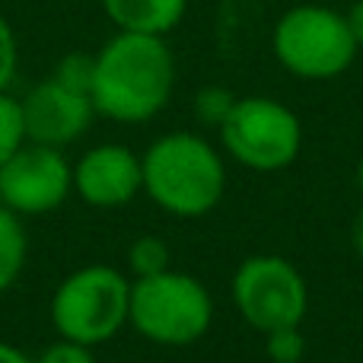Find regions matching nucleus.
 <instances>
[{
    "label": "nucleus",
    "instance_id": "0eeeda50",
    "mask_svg": "<svg viewBox=\"0 0 363 363\" xmlns=\"http://www.w3.org/2000/svg\"><path fill=\"white\" fill-rule=\"evenodd\" d=\"M236 309L255 332L300 328L309 309V287L294 262L281 255H252L233 274Z\"/></svg>",
    "mask_w": 363,
    "mask_h": 363
},
{
    "label": "nucleus",
    "instance_id": "ddd939ff",
    "mask_svg": "<svg viewBox=\"0 0 363 363\" xmlns=\"http://www.w3.org/2000/svg\"><path fill=\"white\" fill-rule=\"evenodd\" d=\"M26 144H29V138H26L23 102L10 93H0V166Z\"/></svg>",
    "mask_w": 363,
    "mask_h": 363
},
{
    "label": "nucleus",
    "instance_id": "f03ea898",
    "mask_svg": "<svg viewBox=\"0 0 363 363\" xmlns=\"http://www.w3.org/2000/svg\"><path fill=\"white\" fill-rule=\"evenodd\" d=\"M140 166H144V191L172 217H204L223 198L226 166L213 144H207L201 134H163L147 147Z\"/></svg>",
    "mask_w": 363,
    "mask_h": 363
},
{
    "label": "nucleus",
    "instance_id": "2eb2a0df",
    "mask_svg": "<svg viewBox=\"0 0 363 363\" xmlns=\"http://www.w3.org/2000/svg\"><path fill=\"white\" fill-rule=\"evenodd\" d=\"M93 70H96V55H83V51H70L57 61V67L51 70L55 80H61L64 86L80 89V93H93Z\"/></svg>",
    "mask_w": 363,
    "mask_h": 363
},
{
    "label": "nucleus",
    "instance_id": "dca6fc26",
    "mask_svg": "<svg viewBox=\"0 0 363 363\" xmlns=\"http://www.w3.org/2000/svg\"><path fill=\"white\" fill-rule=\"evenodd\" d=\"M233 106H236V96L223 86H204L198 96H194V112H198V118L204 121V125H213V128L223 125Z\"/></svg>",
    "mask_w": 363,
    "mask_h": 363
},
{
    "label": "nucleus",
    "instance_id": "6e6552de",
    "mask_svg": "<svg viewBox=\"0 0 363 363\" xmlns=\"http://www.w3.org/2000/svg\"><path fill=\"white\" fill-rule=\"evenodd\" d=\"M74 191V166L57 147L26 144L0 166V204L19 217H42Z\"/></svg>",
    "mask_w": 363,
    "mask_h": 363
},
{
    "label": "nucleus",
    "instance_id": "a211bd4d",
    "mask_svg": "<svg viewBox=\"0 0 363 363\" xmlns=\"http://www.w3.org/2000/svg\"><path fill=\"white\" fill-rule=\"evenodd\" d=\"M264 338H268V357L274 363H300L306 354V341H303L300 328H281V332H271Z\"/></svg>",
    "mask_w": 363,
    "mask_h": 363
},
{
    "label": "nucleus",
    "instance_id": "f257e3e1",
    "mask_svg": "<svg viewBox=\"0 0 363 363\" xmlns=\"http://www.w3.org/2000/svg\"><path fill=\"white\" fill-rule=\"evenodd\" d=\"M176 89V57L163 35L115 32L96 51L93 106L118 125H144L157 118Z\"/></svg>",
    "mask_w": 363,
    "mask_h": 363
},
{
    "label": "nucleus",
    "instance_id": "7ed1b4c3",
    "mask_svg": "<svg viewBox=\"0 0 363 363\" xmlns=\"http://www.w3.org/2000/svg\"><path fill=\"white\" fill-rule=\"evenodd\" d=\"M271 51L277 64L300 80H335L351 67L360 48L338 6L306 0L274 23Z\"/></svg>",
    "mask_w": 363,
    "mask_h": 363
},
{
    "label": "nucleus",
    "instance_id": "f3484780",
    "mask_svg": "<svg viewBox=\"0 0 363 363\" xmlns=\"http://www.w3.org/2000/svg\"><path fill=\"white\" fill-rule=\"evenodd\" d=\"M19 67V42L10 19L0 13V93H10V83L16 80Z\"/></svg>",
    "mask_w": 363,
    "mask_h": 363
},
{
    "label": "nucleus",
    "instance_id": "6ab92c4d",
    "mask_svg": "<svg viewBox=\"0 0 363 363\" xmlns=\"http://www.w3.org/2000/svg\"><path fill=\"white\" fill-rule=\"evenodd\" d=\"M35 363H96V357H93V347L61 338L57 345L45 347L42 357H38Z\"/></svg>",
    "mask_w": 363,
    "mask_h": 363
},
{
    "label": "nucleus",
    "instance_id": "9d476101",
    "mask_svg": "<svg viewBox=\"0 0 363 363\" xmlns=\"http://www.w3.org/2000/svg\"><path fill=\"white\" fill-rule=\"evenodd\" d=\"M74 191L89 207H125L144 191L140 157L125 144H99L74 166Z\"/></svg>",
    "mask_w": 363,
    "mask_h": 363
},
{
    "label": "nucleus",
    "instance_id": "412c9836",
    "mask_svg": "<svg viewBox=\"0 0 363 363\" xmlns=\"http://www.w3.org/2000/svg\"><path fill=\"white\" fill-rule=\"evenodd\" d=\"M0 363H35V360H29L19 347L4 345V341H0Z\"/></svg>",
    "mask_w": 363,
    "mask_h": 363
},
{
    "label": "nucleus",
    "instance_id": "aec40b11",
    "mask_svg": "<svg viewBox=\"0 0 363 363\" xmlns=\"http://www.w3.org/2000/svg\"><path fill=\"white\" fill-rule=\"evenodd\" d=\"M345 19L351 26V35L357 42V48H363V0H354L351 6L345 10Z\"/></svg>",
    "mask_w": 363,
    "mask_h": 363
},
{
    "label": "nucleus",
    "instance_id": "423d86ee",
    "mask_svg": "<svg viewBox=\"0 0 363 363\" xmlns=\"http://www.w3.org/2000/svg\"><path fill=\"white\" fill-rule=\"evenodd\" d=\"M223 150L252 172H281L300 157L303 125L271 96H242L217 128Z\"/></svg>",
    "mask_w": 363,
    "mask_h": 363
},
{
    "label": "nucleus",
    "instance_id": "4be33fe9",
    "mask_svg": "<svg viewBox=\"0 0 363 363\" xmlns=\"http://www.w3.org/2000/svg\"><path fill=\"white\" fill-rule=\"evenodd\" d=\"M319 4H338V0H319Z\"/></svg>",
    "mask_w": 363,
    "mask_h": 363
},
{
    "label": "nucleus",
    "instance_id": "4468645a",
    "mask_svg": "<svg viewBox=\"0 0 363 363\" xmlns=\"http://www.w3.org/2000/svg\"><path fill=\"white\" fill-rule=\"evenodd\" d=\"M128 264L138 277H150L160 274V271H169L172 255H169V245L157 236H140L138 242L128 249Z\"/></svg>",
    "mask_w": 363,
    "mask_h": 363
},
{
    "label": "nucleus",
    "instance_id": "9b49d317",
    "mask_svg": "<svg viewBox=\"0 0 363 363\" xmlns=\"http://www.w3.org/2000/svg\"><path fill=\"white\" fill-rule=\"evenodd\" d=\"M102 10L118 32L166 38L185 19L188 0H102Z\"/></svg>",
    "mask_w": 363,
    "mask_h": 363
},
{
    "label": "nucleus",
    "instance_id": "f8f14e48",
    "mask_svg": "<svg viewBox=\"0 0 363 363\" xmlns=\"http://www.w3.org/2000/svg\"><path fill=\"white\" fill-rule=\"evenodd\" d=\"M26 255H29V239L23 230V217L0 204V294L19 281Z\"/></svg>",
    "mask_w": 363,
    "mask_h": 363
},
{
    "label": "nucleus",
    "instance_id": "39448f33",
    "mask_svg": "<svg viewBox=\"0 0 363 363\" xmlns=\"http://www.w3.org/2000/svg\"><path fill=\"white\" fill-rule=\"evenodd\" d=\"M131 315V284L121 271L106 264H86L64 277L51 296V322L64 341L106 345Z\"/></svg>",
    "mask_w": 363,
    "mask_h": 363
},
{
    "label": "nucleus",
    "instance_id": "1a4fd4ad",
    "mask_svg": "<svg viewBox=\"0 0 363 363\" xmlns=\"http://www.w3.org/2000/svg\"><path fill=\"white\" fill-rule=\"evenodd\" d=\"M19 102H23L26 138H29V144L57 147V150H64V147L74 144V140H80L96 118L93 96L64 86L55 77L35 83Z\"/></svg>",
    "mask_w": 363,
    "mask_h": 363
},
{
    "label": "nucleus",
    "instance_id": "20e7f679",
    "mask_svg": "<svg viewBox=\"0 0 363 363\" xmlns=\"http://www.w3.org/2000/svg\"><path fill=\"white\" fill-rule=\"evenodd\" d=\"M213 300L207 287L182 271H160L131 284V322L147 341L163 347H188L211 328Z\"/></svg>",
    "mask_w": 363,
    "mask_h": 363
}]
</instances>
